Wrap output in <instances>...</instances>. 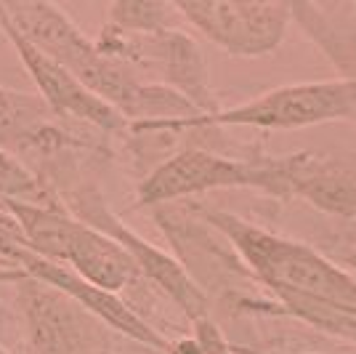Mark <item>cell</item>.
Segmentation results:
<instances>
[{
  "instance_id": "6da1fadb",
  "label": "cell",
  "mask_w": 356,
  "mask_h": 354,
  "mask_svg": "<svg viewBox=\"0 0 356 354\" xmlns=\"http://www.w3.org/2000/svg\"><path fill=\"white\" fill-rule=\"evenodd\" d=\"M0 16L40 54L74 75L93 96L115 107L128 123L197 115L181 93L157 83H144L122 61L102 54L96 40L83 35L56 3H0Z\"/></svg>"
},
{
  "instance_id": "7a4b0ae2",
  "label": "cell",
  "mask_w": 356,
  "mask_h": 354,
  "mask_svg": "<svg viewBox=\"0 0 356 354\" xmlns=\"http://www.w3.org/2000/svg\"><path fill=\"white\" fill-rule=\"evenodd\" d=\"M248 264L250 275L271 293L290 304H316L325 309L356 311V275L290 237L274 235L232 210L197 208Z\"/></svg>"
},
{
  "instance_id": "3957f363",
  "label": "cell",
  "mask_w": 356,
  "mask_h": 354,
  "mask_svg": "<svg viewBox=\"0 0 356 354\" xmlns=\"http://www.w3.org/2000/svg\"><path fill=\"white\" fill-rule=\"evenodd\" d=\"M354 120V86L346 80L296 83L266 91L250 102L218 109L213 115H192L176 120L131 123L128 136L178 133L197 128H258V131H298L330 120Z\"/></svg>"
},
{
  "instance_id": "277c9868",
  "label": "cell",
  "mask_w": 356,
  "mask_h": 354,
  "mask_svg": "<svg viewBox=\"0 0 356 354\" xmlns=\"http://www.w3.org/2000/svg\"><path fill=\"white\" fill-rule=\"evenodd\" d=\"M213 190H261L264 194L287 197L280 157L261 155L237 160L205 147H184L141 178L136 206L160 208Z\"/></svg>"
},
{
  "instance_id": "5b68a950",
  "label": "cell",
  "mask_w": 356,
  "mask_h": 354,
  "mask_svg": "<svg viewBox=\"0 0 356 354\" xmlns=\"http://www.w3.org/2000/svg\"><path fill=\"white\" fill-rule=\"evenodd\" d=\"M54 192L74 219L99 229L102 235L112 237L115 243H120L131 253V259L136 261L138 272L144 275V280L152 282L157 291H163L178 309L184 311V317L189 323L200 320V317H208V293L200 288V282L194 280L192 272L184 269V264L173 259L170 253L160 251L157 245H152L138 232H134L125 222H120L106 206L104 194L96 190V184L83 178V181H72V184H61Z\"/></svg>"
},
{
  "instance_id": "8992f818",
  "label": "cell",
  "mask_w": 356,
  "mask_h": 354,
  "mask_svg": "<svg viewBox=\"0 0 356 354\" xmlns=\"http://www.w3.org/2000/svg\"><path fill=\"white\" fill-rule=\"evenodd\" d=\"M96 45L102 54L122 61L136 77L138 70L154 75L157 86L181 93L197 109V115H213L221 109L218 99L210 91L202 51L184 32L168 30L154 35H131L104 24Z\"/></svg>"
},
{
  "instance_id": "52a82bcc",
  "label": "cell",
  "mask_w": 356,
  "mask_h": 354,
  "mask_svg": "<svg viewBox=\"0 0 356 354\" xmlns=\"http://www.w3.org/2000/svg\"><path fill=\"white\" fill-rule=\"evenodd\" d=\"M176 11L210 43L232 56H266L282 43L293 22L290 3L237 0H176Z\"/></svg>"
},
{
  "instance_id": "ba28073f",
  "label": "cell",
  "mask_w": 356,
  "mask_h": 354,
  "mask_svg": "<svg viewBox=\"0 0 356 354\" xmlns=\"http://www.w3.org/2000/svg\"><path fill=\"white\" fill-rule=\"evenodd\" d=\"M22 325L30 354H109V328L56 288L24 275Z\"/></svg>"
},
{
  "instance_id": "9c48e42d",
  "label": "cell",
  "mask_w": 356,
  "mask_h": 354,
  "mask_svg": "<svg viewBox=\"0 0 356 354\" xmlns=\"http://www.w3.org/2000/svg\"><path fill=\"white\" fill-rule=\"evenodd\" d=\"M0 30L8 38V43L14 45L16 56L24 64V70L30 72L32 83L38 86V96L48 104V109L56 118L67 120V123L70 120L83 123V125H90V128L109 133V136H128L131 123L122 118L115 107H109L99 96H93L74 75H70L61 64L40 54L3 16H0Z\"/></svg>"
},
{
  "instance_id": "30bf717a",
  "label": "cell",
  "mask_w": 356,
  "mask_h": 354,
  "mask_svg": "<svg viewBox=\"0 0 356 354\" xmlns=\"http://www.w3.org/2000/svg\"><path fill=\"white\" fill-rule=\"evenodd\" d=\"M16 269H22L24 275H30V277L45 282L51 288H56L59 293L72 298L80 309L88 311L93 320H99L104 328L115 330L120 336L136 341V344H144L160 354H168V349H170V341L165 339L157 328H152L131 304H125L120 293H112V291H104L93 282L83 280L72 269L56 264V261H48V259H40L32 251L19 253Z\"/></svg>"
},
{
  "instance_id": "8fae6325",
  "label": "cell",
  "mask_w": 356,
  "mask_h": 354,
  "mask_svg": "<svg viewBox=\"0 0 356 354\" xmlns=\"http://www.w3.org/2000/svg\"><path fill=\"white\" fill-rule=\"evenodd\" d=\"M64 123L67 120L56 118L38 93L0 86V149L24 165L35 162V174L77 147V139L64 131Z\"/></svg>"
},
{
  "instance_id": "7c38bea8",
  "label": "cell",
  "mask_w": 356,
  "mask_h": 354,
  "mask_svg": "<svg viewBox=\"0 0 356 354\" xmlns=\"http://www.w3.org/2000/svg\"><path fill=\"white\" fill-rule=\"evenodd\" d=\"M287 197H303L314 208L356 222V157L306 149L280 157Z\"/></svg>"
},
{
  "instance_id": "4fadbf2b",
  "label": "cell",
  "mask_w": 356,
  "mask_h": 354,
  "mask_svg": "<svg viewBox=\"0 0 356 354\" xmlns=\"http://www.w3.org/2000/svg\"><path fill=\"white\" fill-rule=\"evenodd\" d=\"M59 264L72 269L83 280L93 282L104 291H112V293H120L138 280H144L131 253L112 237L102 235L99 229H93L80 219H74L70 229Z\"/></svg>"
},
{
  "instance_id": "5bb4252c",
  "label": "cell",
  "mask_w": 356,
  "mask_h": 354,
  "mask_svg": "<svg viewBox=\"0 0 356 354\" xmlns=\"http://www.w3.org/2000/svg\"><path fill=\"white\" fill-rule=\"evenodd\" d=\"M176 11L173 3L157 0H120L112 3L106 11V27L131 35H154V32L176 30Z\"/></svg>"
},
{
  "instance_id": "9a60e30c",
  "label": "cell",
  "mask_w": 356,
  "mask_h": 354,
  "mask_svg": "<svg viewBox=\"0 0 356 354\" xmlns=\"http://www.w3.org/2000/svg\"><path fill=\"white\" fill-rule=\"evenodd\" d=\"M194 328V341L200 344L202 354H234V349L229 346V341L223 339L221 328L208 317H200L192 323Z\"/></svg>"
},
{
  "instance_id": "2e32d148",
  "label": "cell",
  "mask_w": 356,
  "mask_h": 354,
  "mask_svg": "<svg viewBox=\"0 0 356 354\" xmlns=\"http://www.w3.org/2000/svg\"><path fill=\"white\" fill-rule=\"evenodd\" d=\"M22 251H27L22 229H19V224L14 222V216L0 206V256L16 264V259H19Z\"/></svg>"
},
{
  "instance_id": "e0dca14e",
  "label": "cell",
  "mask_w": 356,
  "mask_h": 354,
  "mask_svg": "<svg viewBox=\"0 0 356 354\" xmlns=\"http://www.w3.org/2000/svg\"><path fill=\"white\" fill-rule=\"evenodd\" d=\"M168 354H202V349H200V344L194 339H178V341H170Z\"/></svg>"
},
{
  "instance_id": "ac0fdd59",
  "label": "cell",
  "mask_w": 356,
  "mask_h": 354,
  "mask_svg": "<svg viewBox=\"0 0 356 354\" xmlns=\"http://www.w3.org/2000/svg\"><path fill=\"white\" fill-rule=\"evenodd\" d=\"M343 243H346V251H348V261L356 266V222L351 226H346V232H343Z\"/></svg>"
},
{
  "instance_id": "d6986e66",
  "label": "cell",
  "mask_w": 356,
  "mask_h": 354,
  "mask_svg": "<svg viewBox=\"0 0 356 354\" xmlns=\"http://www.w3.org/2000/svg\"><path fill=\"white\" fill-rule=\"evenodd\" d=\"M0 277H3V280H22V277H24V272H22V269H0Z\"/></svg>"
},
{
  "instance_id": "ffe728a7",
  "label": "cell",
  "mask_w": 356,
  "mask_h": 354,
  "mask_svg": "<svg viewBox=\"0 0 356 354\" xmlns=\"http://www.w3.org/2000/svg\"><path fill=\"white\" fill-rule=\"evenodd\" d=\"M346 83H348V80H346ZM351 86H354V120H356V83H351Z\"/></svg>"
}]
</instances>
